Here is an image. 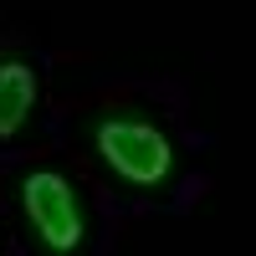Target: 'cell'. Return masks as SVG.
Here are the masks:
<instances>
[{
  "mask_svg": "<svg viewBox=\"0 0 256 256\" xmlns=\"http://www.w3.org/2000/svg\"><path fill=\"white\" fill-rule=\"evenodd\" d=\"M98 154L108 159L113 174H123L128 184H159L174 169V148L159 128L134 123V118H108L98 128Z\"/></svg>",
  "mask_w": 256,
  "mask_h": 256,
  "instance_id": "obj_1",
  "label": "cell"
},
{
  "mask_svg": "<svg viewBox=\"0 0 256 256\" xmlns=\"http://www.w3.org/2000/svg\"><path fill=\"white\" fill-rule=\"evenodd\" d=\"M20 205H26V220H31V230L41 236V246L72 251L82 241V205H77L72 184L62 180V174H52V169L26 174V184H20Z\"/></svg>",
  "mask_w": 256,
  "mask_h": 256,
  "instance_id": "obj_2",
  "label": "cell"
},
{
  "mask_svg": "<svg viewBox=\"0 0 256 256\" xmlns=\"http://www.w3.org/2000/svg\"><path fill=\"white\" fill-rule=\"evenodd\" d=\"M36 102V72L26 62H0V138H10L26 123Z\"/></svg>",
  "mask_w": 256,
  "mask_h": 256,
  "instance_id": "obj_3",
  "label": "cell"
}]
</instances>
